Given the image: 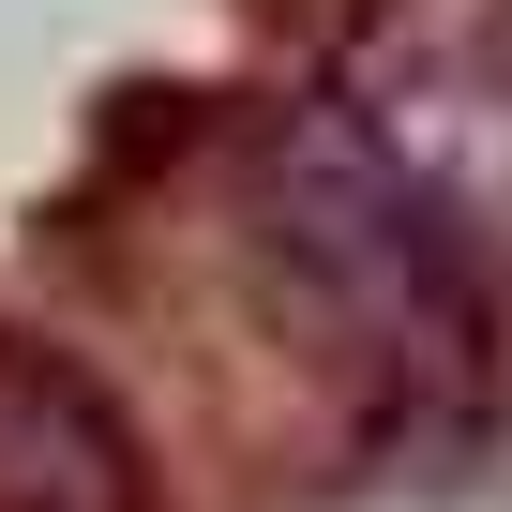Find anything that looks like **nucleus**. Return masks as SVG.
I'll list each match as a JSON object with an SVG mask.
<instances>
[{"label":"nucleus","instance_id":"2","mask_svg":"<svg viewBox=\"0 0 512 512\" xmlns=\"http://www.w3.org/2000/svg\"><path fill=\"white\" fill-rule=\"evenodd\" d=\"M0 512H151V437L46 332H0Z\"/></svg>","mask_w":512,"mask_h":512},{"label":"nucleus","instance_id":"1","mask_svg":"<svg viewBox=\"0 0 512 512\" xmlns=\"http://www.w3.org/2000/svg\"><path fill=\"white\" fill-rule=\"evenodd\" d=\"M452 121L422 91H302L256 151V272H272L302 362L362 407H437L497 362V181H482V76L437 46Z\"/></svg>","mask_w":512,"mask_h":512}]
</instances>
